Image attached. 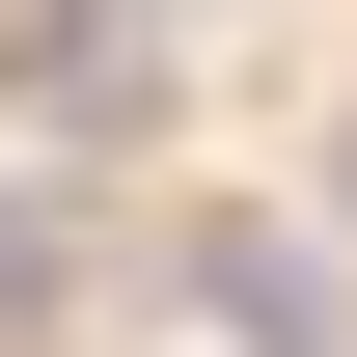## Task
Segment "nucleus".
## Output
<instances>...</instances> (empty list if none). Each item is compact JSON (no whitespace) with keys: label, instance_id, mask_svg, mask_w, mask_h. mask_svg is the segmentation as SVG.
<instances>
[{"label":"nucleus","instance_id":"1","mask_svg":"<svg viewBox=\"0 0 357 357\" xmlns=\"http://www.w3.org/2000/svg\"><path fill=\"white\" fill-rule=\"evenodd\" d=\"M0 83H28V110H83V137H110L137 83H165V55H137V28H110V0H0Z\"/></svg>","mask_w":357,"mask_h":357},{"label":"nucleus","instance_id":"2","mask_svg":"<svg viewBox=\"0 0 357 357\" xmlns=\"http://www.w3.org/2000/svg\"><path fill=\"white\" fill-rule=\"evenodd\" d=\"M192 303H220L248 357H330V248H275V220H192Z\"/></svg>","mask_w":357,"mask_h":357}]
</instances>
